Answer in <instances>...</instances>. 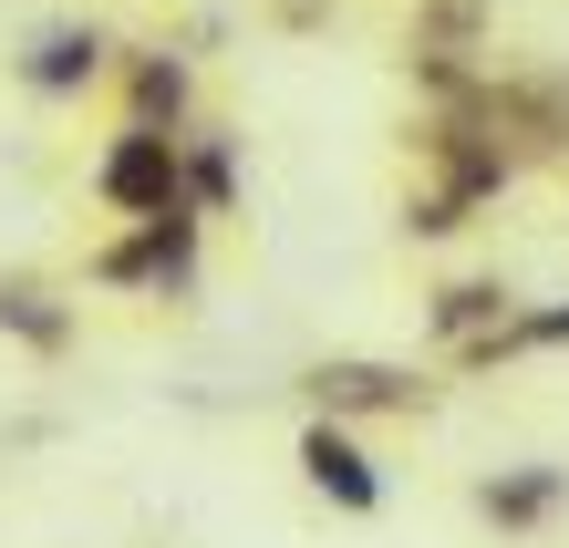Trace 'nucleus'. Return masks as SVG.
I'll return each mask as SVG.
<instances>
[{
  "label": "nucleus",
  "instance_id": "1",
  "mask_svg": "<svg viewBox=\"0 0 569 548\" xmlns=\"http://www.w3.org/2000/svg\"><path fill=\"white\" fill-rule=\"evenodd\" d=\"M415 146H425V166H435V187L405 208L415 238H456L487 197H508V177H518V156L497 146V124L477 114V93H466V104H425V134H415Z\"/></svg>",
  "mask_w": 569,
  "mask_h": 548
},
{
  "label": "nucleus",
  "instance_id": "4",
  "mask_svg": "<svg viewBox=\"0 0 569 548\" xmlns=\"http://www.w3.org/2000/svg\"><path fill=\"white\" fill-rule=\"evenodd\" d=\"M93 197H104L114 218L187 208V187H177V134H156V124H114V134H104V156H93Z\"/></svg>",
  "mask_w": 569,
  "mask_h": 548
},
{
  "label": "nucleus",
  "instance_id": "2",
  "mask_svg": "<svg viewBox=\"0 0 569 548\" xmlns=\"http://www.w3.org/2000/svg\"><path fill=\"white\" fill-rule=\"evenodd\" d=\"M197 249H208V218L197 208H156L114 238V249H93V280L104 290H156V300H187L197 290Z\"/></svg>",
  "mask_w": 569,
  "mask_h": 548
},
{
  "label": "nucleus",
  "instance_id": "5",
  "mask_svg": "<svg viewBox=\"0 0 569 548\" xmlns=\"http://www.w3.org/2000/svg\"><path fill=\"white\" fill-rule=\"evenodd\" d=\"M114 73V31H93V21H52L42 42L21 52V83L42 93V104H73V93H93Z\"/></svg>",
  "mask_w": 569,
  "mask_h": 548
},
{
  "label": "nucleus",
  "instance_id": "8",
  "mask_svg": "<svg viewBox=\"0 0 569 548\" xmlns=\"http://www.w3.org/2000/svg\"><path fill=\"white\" fill-rule=\"evenodd\" d=\"M569 507V466H508V476H487L477 487V518L497 538H528V528H549Z\"/></svg>",
  "mask_w": 569,
  "mask_h": 548
},
{
  "label": "nucleus",
  "instance_id": "11",
  "mask_svg": "<svg viewBox=\"0 0 569 548\" xmlns=\"http://www.w3.org/2000/svg\"><path fill=\"white\" fill-rule=\"evenodd\" d=\"M177 187L197 218H228L239 208V146L228 134H177Z\"/></svg>",
  "mask_w": 569,
  "mask_h": 548
},
{
  "label": "nucleus",
  "instance_id": "10",
  "mask_svg": "<svg viewBox=\"0 0 569 548\" xmlns=\"http://www.w3.org/2000/svg\"><path fill=\"white\" fill-rule=\"evenodd\" d=\"M508 311H518V290H508V280H446V290L425 300V331L446 341V352H466V341H487Z\"/></svg>",
  "mask_w": 569,
  "mask_h": 548
},
{
  "label": "nucleus",
  "instance_id": "7",
  "mask_svg": "<svg viewBox=\"0 0 569 548\" xmlns=\"http://www.w3.org/2000/svg\"><path fill=\"white\" fill-rule=\"evenodd\" d=\"M187 104H197V62L187 52H124V124H156V134H187Z\"/></svg>",
  "mask_w": 569,
  "mask_h": 548
},
{
  "label": "nucleus",
  "instance_id": "12",
  "mask_svg": "<svg viewBox=\"0 0 569 548\" xmlns=\"http://www.w3.org/2000/svg\"><path fill=\"white\" fill-rule=\"evenodd\" d=\"M0 331L52 362V352H73V300H52L42 280H0Z\"/></svg>",
  "mask_w": 569,
  "mask_h": 548
},
{
  "label": "nucleus",
  "instance_id": "3",
  "mask_svg": "<svg viewBox=\"0 0 569 548\" xmlns=\"http://www.w3.org/2000/svg\"><path fill=\"white\" fill-rule=\"evenodd\" d=\"M300 393H311V415L331 425H362V415H435V383L405 362H362V352H331L300 372Z\"/></svg>",
  "mask_w": 569,
  "mask_h": 548
},
{
  "label": "nucleus",
  "instance_id": "6",
  "mask_svg": "<svg viewBox=\"0 0 569 548\" xmlns=\"http://www.w3.org/2000/svg\"><path fill=\"white\" fill-rule=\"evenodd\" d=\"M300 476H311V487L342 507V518H373V507H383L373 456H362V445H352V425H331V415H311V425H300Z\"/></svg>",
  "mask_w": 569,
  "mask_h": 548
},
{
  "label": "nucleus",
  "instance_id": "9",
  "mask_svg": "<svg viewBox=\"0 0 569 548\" xmlns=\"http://www.w3.org/2000/svg\"><path fill=\"white\" fill-rule=\"evenodd\" d=\"M497 0H415V73L425 62H487Z\"/></svg>",
  "mask_w": 569,
  "mask_h": 548
},
{
  "label": "nucleus",
  "instance_id": "13",
  "mask_svg": "<svg viewBox=\"0 0 569 548\" xmlns=\"http://www.w3.org/2000/svg\"><path fill=\"white\" fill-rule=\"evenodd\" d=\"M331 11H342V0H270V21H280V31H321Z\"/></svg>",
  "mask_w": 569,
  "mask_h": 548
}]
</instances>
